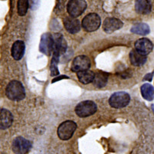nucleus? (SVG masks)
I'll return each instance as SVG.
<instances>
[{"mask_svg": "<svg viewBox=\"0 0 154 154\" xmlns=\"http://www.w3.org/2000/svg\"><path fill=\"white\" fill-rule=\"evenodd\" d=\"M123 23L120 19L116 18H107L104 20L103 29L106 33H112L113 32L123 27Z\"/></svg>", "mask_w": 154, "mask_h": 154, "instance_id": "9b49d317", "label": "nucleus"}, {"mask_svg": "<svg viewBox=\"0 0 154 154\" xmlns=\"http://www.w3.org/2000/svg\"><path fill=\"white\" fill-rule=\"evenodd\" d=\"M141 94L145 100L152 101L154 99V88L149 83H145L140 88Z\"/></svg>", "mask_w": 154, "mask_h": 154, "instance_id": "6ab92c4d", "label": "nucleus"}, {"mask_svg": "<svg viewBox=\"0 0 154 154\" xmlns=\"http://www.w3.org/2000/svg\"><path fill=\"white\" fill-rule=\"evenodd\" d=\"M5 94L10 100L20 101L25 98L26 91L23 85L19 81L12 80L7 85Z\"/></svg>", "mask_w": 154, "mask_h": 154, "instance_id": "f257e3e1", "label": "nucleus"}, {"mask_svg": "<svg viewBox=\"0 0 154 154\" xmlns=\"http://www.w3.org/2000/svg\"><path fill=\"white\" fill-rule=\"evenodd\" d=\"M86 2L85 0H69L67 5V11L70 16L78 17L83 13L86 9Z\"/></svg>", "mask_w": 154, "mask_h": 154, "instance_id": "423d86ee", "label": "nucleus"}, {"mask_svg": "<svg viewBox=\"0 0 154 154\" xmlns=\"http://www.w3.org/2000/svg\"><path fill=\"white\" fill-rule=\"evenodd\" d=\"M90 67V60L86 56H76L73 60L72 63L71 69L75 72H79L81 71L89 69Z\"/></svg>", "mask_w": 154, "mask_h": 154, "instance_id": "1a4fd4ad", "label": "nucleus"}, {"mask_svg": "<svg viewBox=\"0 0 154 154\" xmlns=\"http://www.w3.org/2000/svg\"><path fill=\"white\" fill-rule=\"evenodd\" d=\"M69 79V77L66 76V75H61V76L60 77H56V78L52 81V82H56V81L60 80V79Z\"/></svg>", "mask_w": 154, "mask_h": 154, "instance_id": "4be33fe9", "label": "nucleus"}, {"mask_svg": "<svg viewBox=\"0 0 154 154\" xmlns=\"http://www.w3.org/2000/svg\"><path fill=\"white\" fill-rule=\"evenodd\" d=\"M130 96L125 92H117L110 96L109 103L112 107L116 109H120L126 106L130 103Z\"/></svg>", "mask_w": 154, "mask_h": 154, "instance_id": "20e7f679", "label": "nucleus"}, {"mask_svg": "<svg viewBox=\"0 0 154 154\" xmlns=\"http://www.w3.org/2000/svg\"><path fill=\"white\" fill-rule=\"evenodd\" d=\"M109 74L106 72H97L95 74L94 79H93V85L97 88H103L106 85L108 81Z\"/></svg>", "mask_w": 154, "mask_h": 154, "instance_id": "f3484780", "label": "nucleus"}, {"mask_svg": "<svg viewBox=\"0 0 154 154\" xmlns=\"http://www.w3.org/2000/svg\"><path fill=\"white\" fill-rule=\"evenodd\" d=\"M13 122V116L11 112L5 109H0V130H6Z\"/></svg>", "mask_w": 154, "mask_h": 154, "instance_id": "f8f14e48", "label": "nucleus"}, {"mask_svg": "<svg viewBox=\"0 0 154 154\" xmlns=\"http://www.w3.org/2000/svg\"><path fill=\"white\" fill-rule=\"evenodd\" d=\"M32 148V143L24 137H16L12 143V150L16 154H27Z\"/></svg>", "mask_w": 154, "mask_h": 154, "instance_id": "0eeeda50", "label": "nucleus"}, {"mask_svg": "<svg viewBox=\"0 0 154 154\" xmlns=\"http://www.w3.org/2000/svg\"><path fill=\"white\" fill-rule=\"evenodd\" d=\"M131 32L134 34L141 35H148L150 32L149 26L146 23H138V24L134 25L131 28Z\"/></svg>", "mask_w": 154, "mask_h": 154, "instance_id": "aec40b11", "label": "nucleus"}, {"mask_svg": "<svg viewBox=\"0 0 154 154\" xmlns=\"http://www.w3.org/2000/svg\"><path fill=\"white\" fill-rule=\"evenodd\" d=\"M26 50V46L23 41L18 40L13 43L11 49L12 57L16 60H20L23 57Z\"/></svg>", "mask_w": 154, "mask_h": 154, "instance_id": "4468645a", "label": "nucleus"}, {"mask_svg": "<svg viewBox=\"0 0 154 154\" xmlns=\"http://www.w3.org/2000/svg\"><path fill=\"white\" fill-rule=\"evenodd\" d=\"M135 8L138 13L146 15L151 12L152 4L150 0H136Z\"/></svg>", "mask_w": 154, "mask_h": 154, "instance_id": "2eb2a0df", "label": "nucleus"}, {"mask_svg": "<svg viewBox=\"0 0 154 154\" xmlns=\"http://www.w3.org/2000/svg\"><path fill=\"white\" fill-rule=\"evenodd\" d=\"M152 48H153V45H152V42L149 40L148 38H140L135 42V50L137 51L140 54L143 55V56H146L149 53H151Z\"/></svg>", "mask_w": 154, "mask_h": 154, "instance_id": "9d476101", "label": "nucleus"}, {"mask_svg": "<svg viewBox=\"0 0 154 154\" xmlns=\"http://www.w3.org/2000/svg\"><path fill=\"white\" fill-rule=\"evenodd\" d=\"M101 24L100 17L96 13L86 15L82 21V28L87 32H94L98 29Z\"/></svg>", "mask_w": 154, "mask_h": 154, "instance_id": "39448f33", "label": "nucleus"}, {"mask_svg": "<svg viewBox=\"0 0 154 154\" xmlns=\"http://www.w3.org/2000/svg\"><path fill=\"white\" fill-rule=\"evenodd\" d=\"M153 110H154V109H153Z\"/></svg>", "mask_w": 154, "mask_h": 154, "instance_id": "5701e85b", "label": "nucleus"}, {"mask_svg": "<svg viewBox=\"0 0 154 154\" xmlns=\"http://www.w3.org/2000/svg\"><path fill=\"white\" fill-rule=\"evenodd\" d=\"M130 60L132 65H133L134 66H140L143 65L146 62V57L140 54L135 49H133L130 53Z\"/></svg>", "mask_w": 154, "mask_h": 154, "instance_id": "dca6fc26", "label": "nucleus"}, {"mask_svg": "<svg viewBox=\"0 0 154 154\" xmlns=\"http://www.w3.org/2000/svg\"><path fill=\"white\" fill-rule=\"evenodd\" d=\"M97 110V106L94 102L90 100L82 101L77 104L75 106V112L78 116L84 118L92 116Z\"/></svg>", "mask_w": 154, "mask_h": 154, "instance_id": "f03ea898", "label": "nucleus"}, {"mask_svg": "<svg viewBox=\"0 0 154 154\" xmlns=\"http://www.w3.org/2000/svg\"><path fill=\"white\" fill-rule=\"evenodd\" d=\"M77 127L76 123L73 121L67 120L62 123L57 130L58 137L62 140H68L72 137Z\"/></svg>", "mask_w": 154, "mask_h": 154, "instance_id": "7ed1b4c3", "label": "nucleus"}, {"mask_svg": "<svg viewBox=\"0 0 154 154\" xmlns=\"http://www.w3.org/2000/svg\"><path fill=\"white\" fill-rule=\"evenodd\" d=\"M64 26H65L66 29L71 34L77 33L78 32H79L81 28V25L79 20L72 16H68L65 18Z\"/></svg>", "mask_w": 154, "mask_h": 154, "instance_id": "ddd939ff", "label": "nucleus"}, {"mask_svg": "<svg viewBox=\"0 0 154 154\" xmlns=\"http://www.w3.org/2000/svg\"><path fill=\"white\" fill-rule=\"evenodd\" d=\"M54 49V37L50 33H45L41 37L39 50L46 56H50Z\"/></svg>", "mask_w": 154, "mask_h": 154, "instance_id": "6e6552de", "label": "nucleus"}, {"mask_svg": "<svg viewBox=\"0 0 154 154\" xmlns=\"http://www.w3.org/2000/svg\"><path fill=\"white\" fill-rule=\"evenodd\" d=\"M77 77L79 80L83 84H88L90 82H93L95 77V73L93 71L90 70H84V71H81V72H77Z\"/></svg>", "mask_w": 154, "mask_h": 154, "instance_id": "a211bd4d", "label": "nucleus"}, {"mask_svg": "<svg viewBox=\"0 0 154 154\" xmlns=\"http://www.w3.org/2000/svg\"><path fill=\"white\" fill-rule=\"evenodd\" d=\"M29 8V0H18L17 10L19 16H24Z\"/></svg>", "mask_w": 154, "mask_h": 154, "instance_id": "412c9836", "label": "nucleus"}]
</instances>
